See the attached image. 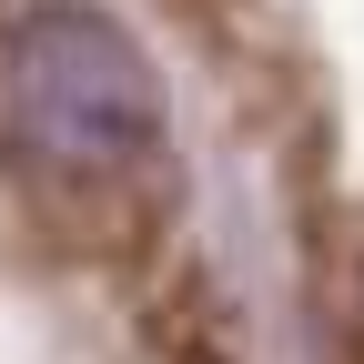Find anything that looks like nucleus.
<instances>
[{
    "mask_svg": "<svg viewBox=\"0 0 364 364\" xmlns=\"http://www.w3.org/2000/svg\"><path fill=\"white\" fill-rule=\"evenodd\" d=\"M0 152L51 223H102V253L172 203V91L132 21L21 0L0 21Z\"/></svg>",
    "mask_w": 364,
    "mask_h": 364,
    "instance_id": "obj_1",
    "label": "nucleus"
}]
</instances>
